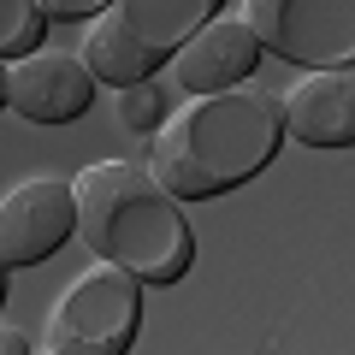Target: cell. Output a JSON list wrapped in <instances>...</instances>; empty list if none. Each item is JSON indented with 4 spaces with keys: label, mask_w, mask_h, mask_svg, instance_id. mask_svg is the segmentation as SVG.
<instances>
[{
    "label": "cell",
    "mask_w": 355,
    "mask_h": 355,
    "mask_svg": "<svg viewBox=\"0 0 355 355\" xmlns=\"http://www.w3.org/2000/svg\"><path fill=\"white\" fill-rule=\"evenodd\" d=\"M284 137V95L261 89L254 77L225 89H202L160 119L148 142V166L172 196H219L261 172Z\"/></svg>",
    "instance_id": "1"
},
{
    "label": "cell",
    "mask_w": 355,
    "mask_h": 355,
    "mask_svg": "<svg viewBox=\"0 0 355 355\" xmlns=\"http://www.w3.org/2000/svg\"><path fill=\"white\" fill-rule=\"evenodd\" d=\"M77 184V231L95 254L130 266L142 284H172L190 272V219L154 166L137 160H89Z\"/></svg>",
    "instance_id": "2"
},
{
    "label": "cell",
    "mask_w": 355,
    "mask_h": 355,
    "mask_svg": "<svg viewBox=\"0 0 355 355\" xmlns=\"http://www.w3.org/2000/svg\"><path fill=\"white\" fill-rule=\"evenodd\" d=\"M137 314H142V279L130 266L95 254L83 272L65 279L60 302L48 308L42 349H53V355H125L130 338H137Z\"/></svg>",
    "instance_id": "3"
},
{
    "label": "cell",
    "mask_w": 355,
    "mask_h": 355,
    "mask_svg": "<svg viewBox=\"0 0 355 355\" xmlns=\"http://www.w3.org/2000/svg\"><path fill=\"white\" fill-rule=\"evenodd\" d=\"M266 53L291 65L355 60V0H243L237 6Z\"/></svg>",
    "instance_id": "4"
},
{
    "label": "cell",
    "mask_w": 355,
    "mask_h": 355,
    "mask_svg": "<svg viewBox=\"0 0 355 355\" xmlns=\"http://www.w3.org/2000/svg\"><path fill=\"white\" fill-rule=\"evenodd\" d=\"M65 231H77V184L71 178H18L0 196V261L30 266L42 254H53L65 243Z\"/></svg>",
    "instance_id": "5"
},
{
    "label": "cell",
    "mask_w": 355,
    "mask_h": 355,
    "mask_svg": "<svg viewBox=\"0 0 355 355\" xmlns=\"http://www.w3.org/2000/svg\"><path fill=\"white\" fill-rule=\"evenodd\" d=\"M95 95V71L83 65V53H24V60H6V107L18 119H36V125H60L77 119Z\"/></svg>",
    "instance_id": "6"
},
{
    "label": "cell",
    "mask_w": 355,
    "mask_h": 355,
    "mask_svg": "<svg viewBox=\"0 0 355 355\" xmlns=\"http://www.w3.org/2000/svg\"><path fill=\"white\" fill-rule=\"evenodd\" d=\"M284 130L308 148H349L355 142V60L302 65V77L284 89Z\"/></svg>",
    "instance_id": "7"
},
{
    "label": "cell",
    "mask_w": 355,
    "mask_h": 355,
    "mask_svg": "<svg viewBox=\"0 0 355 355\" xmlns=\"http://www.w3.org/2000/svg\"><path fill=\"white\" fill-rule=\"evenodd\" d=\"M254 53H261V36L249 30V18L243 12H214L184 48L172 53V77L190 89V95L225 89V83H243V77H249Z\"/></svg>",
    "instance_id": "8"
},
{
    "label": "cell",
    "mask_w": 355,
    "mask_h": 355,
    "mask_svg": "<svg viewBox=\"0 0 355 355\" xmlns=\"http://www.w3.org/2000/svg\"><path fill=\"white\" fill-rule=\"evenodd\" d=\"M219 6H225V0H113L101 18L113 30H125L148 60H172Z\"/></svg>",
    "instance_id": "9"
},
{
    "label": "cell",
    "mask_w": 355,
    "mask_h": 355,
    "mask_svg": "<svg viewBox=\"0 0 355 355\" xmlns=\"http://www.w3.org/2000/svg\"><path fill=\"white\" fill-rule=\"evenodd\" d=\"M77 53H83V65L95 71V83H113V89H125V83H137V77L154 71L148 53H142L125 30H113L101 12L89 18V30H83V42H77Z\"/></svg>",
    "instance_id": "10"
},
{
    "label": "cell",
    "mask_w": 355,
    "mask_h": 355,
    "mask_svg": "<svg viewBox=\"0 0 355 355\" xmlns=\"http://www.w3.org/2000/svg\"><path fill=\"white\" fill-rule=\"evenodd\" d=\"M42 30H48V6L42 0H0V53L6 60L36 53Z\"/></svg>",
    "instance_id": "11"
},
{
    "label": "cell",
    "mask_w": 355,
    "mask_h": 355,
    "mask_svg": "<svg viewBox=\"0 0 355 355\" xmlns=\"http://www.w3.org/2000/svg\"><path fill=\"white\" fill-rule=\"evenodd\" d=\"M119 119H125L130 130H160V119H166V101H160V89H154L148 77L125 83V89H119Z\"/></svg>",
    "instance_id": "12"
},
{
    "label": "cell",
    "mask_w": 355,
    "mask_h": 355,
    "mask_svg": "<svg viewBox=\"0 0 355 355\" xmlns=\"http://www.w3.org/2000/svg\"><path fill=\"white\" fill-rule=\"evenodd\" d=\"M48 6V18H95V12H107L113 0H42Z\"/></svg>",
    "instance_id": "13"
},
{
    "label": "cell",
    "mask_w": 355,
    "mask_h": 355,
    "mask_svg": "<svg viewBox=\"0 0 355 355\" xmlns=\"http://www.w3.org/2000/svg\"><path fill=\"white\" fill-rule=\"evenodd\" d=\"M0 349H6V355H24V349H30V338L12 326V320H6V331H0Z\"/></svg>",
    "instance_id": "14"
}]
</instances>
